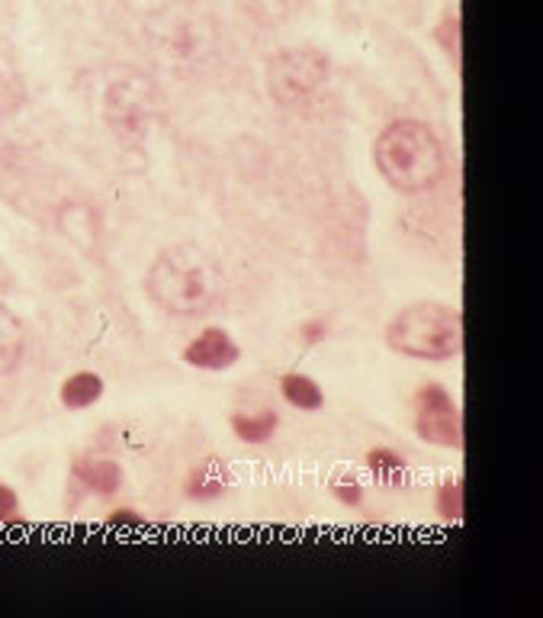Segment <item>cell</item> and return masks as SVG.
I'll return each instance as SVG.
<instances>
[{
  "mask_svg": "<svg viewBox=\"0 0 543 618\" xmlns=\"http://www.w3.org/2000/svg\"><path fill=\"white\" fill-rule=\"evenodd\" d=\"M374 165L393 190L428 194L447 174V145L421 120H393L376 136Z\"/></svg>",
  "mask_w": 543,
  "mask_h": 618,
  "instance_id": "obj_1",
  "label": "cell"
},
{
  "mask_svg": "<svg viewBox=\"0 0 543 618\" xmlns=\"http://www.w3.org/2000/svg\"><path fill=\"white\" fill-rule=\"evenodd\" d=\"M145 293L168 316H203L222 297V275L203 248L180 241L158 251L145 275Z\"/></svg>",
  "mask_w": 543,
  "mask_h": 618,
  "instance_id": "obj_2",
  "label": "cell"
},
{
  "mask_svg": "<svg viewBox=\"0 0 543 618\" xmlns=\"http://www.w3.org/2000/svg\"><path fill=\"white\" fill-rule=\"evenodd\" d=\"M383 339L389 351L411 361H457L463 354V312L438 300H418L386 322Z\"/></svg>",
  "mask_w": 543,
  "mask_h": 618,
  "instance_id": "obj_3",
  "label": "cell"
},
{
  "mask_svg": "<svg viewBox=\"0 0 543 618\" xmlns=\"http://www.w3.org/2000/svg\"><path fill=\"white\" fill-rule=\"evenodd\" d=\"M328 84V62L312 49H283L268 62V87L283 106H306L322 97Z\"/></svg>",
  "mask_w": 543,
  "mask_h": 618,
  "instance_id": "obj_4",
  "label": "cell"
},
{
  "mask_svg": "<svg viewBox=\"0 0 543 618\" xmlns=\"http://www.w3.org/2000/svg\"><path fill=\"white\" fill-rule=\"evenodd\" d=\"M415 432L435 447H463V412L441 383H425L415 393Z\"/></svg>",
  "mask_w": 543,
  "mask_h": 618,
  "instance_id": "obj_5",
  "label": "cell"
},
{
  "mask_svg": "<svg viewBox=\"0 0 543 618\" xmlns=\"http://www.w3.org/2000/svg\"><path fill=\"white\" fill-rule=\"evenodd\" d=\"M184 364L197 368V371H209V374H222L229 368H236L241 361V344L229 336V329L222 326H206L203 332L194 342L184 348Z\"/></svg>",
  "mask_w": 543,
  "mask_h": 618,
  "instance_id": "obj_6",
  "label": "cell"
},
{
  "mask_svg": "<svg viewBox=\"0 0 543 618\" xmlns=\"http://www.w3.org/2000/svg\"><path fill=\"white\" fill-rule=\"evenodd\" d=\"M71 474L94 496H116L123 490V464H116L113 457H77L71 464Z\"/></svg>",
  "mask_w": 543,
  "mask_h": 618,
  "instance_id": "obj_7",
  "label": "cell"
},
{
  "mask_svg": "<svg viewBox=\"0 0 543 618\" xmlns=\"http://www.w3.org/2000/svg\"><path fill=\"white\" fill-rule=\"evenodd\" d=\"M229 481H232V477H229V467H226L219 457H203V461H197V464L190 467L184 490H187V496L197 499V503H212V499H219V496L229 490Z\"/></svg>",
  "mask_w": 543,
  "mask_h": 618,
  "instance_id": "obj_8",
  "label": "cell"
},
{
  "mask_svg": "<svg viewBox=\"0 0 543 618\" xmlns=\"http://www.w3.org/2000/svg\"><path fill=\"white\" fill-rule=\"evenodd\" d=\"M23 348H27V329H23L20 316L7 303H0V378L13 374L20 368Z\"/></svg>",
  "mask_w": 543,
  "mask_h": 618,
  "instance_id": "obj_9",
  "label": "cell"
},
{
  "mask_svg": "<svg viewBox=\"0 0 543 618\" xmlns=\"http://www.w3.org/2000/svg\"><path fill=\"white\" fill-rule=\"evenodd\" d=\"M232 435L244 445H268L276 429H280V412L273 410H254V412H232L229 419Z\"/></svg>",
  "mask_w": 543,
  "mask_h": 618,
  "instance_id": "obj_10",
  "label": "cell"
},
{
  "mask_svg": "<svg viewBox=\"0 0 543 618\" xmlns=\"http://www.w3.org/2000/svg\"><path fill=\"white\" fill-rule=\"evenodd\" d=\"M103 390H106V383H103V378L97 371H77V374H71V378L62 383L59 400H62V406L71 412L91 410L94 403H101Z\"/></svg>",
  "mask_w": 543,
  "mask_h": 618,
  "instance_id": "obj_11",
  "label": "cell"
},
{
  "mask_svg": "<svg viewBox=\"0 0 543 618\" xmlns=\"http://www.w3.org/2000/svg\"><path fill=\"white\" fill-rule=\"evenodd\" d=\"M280 396L300 412H319L325 406V390L319 387V380L300 371H290L280 378Z\"/></svg>",
  "mask_w": 543,
  "mask_h": 618,
  "instance_id": "obj_12",
  "label": "cell"
},
{
  "mask_svg": "<svg viewBox=\"0 0 543 618\" xmlns=\"http://www.w3.org/2000/svg\"><path fill=\"white\" fill-rule=\"evenodd\" d=\"M367 467H370V474H374L379 483H399L408 464L406 457H403L399 451H393V447H374V451L367 454Z\"/></svg>",
  "mask_w": 543,
  "mask_h": 618,
  "instance_id": "obj_13",
  "label": "cell"
},
{
  "mask_svg": "<svg viewBox=\"0 0 543 618\" xmlns=\"http://www.w3.org/2000/svg\"><path fill=\"white\" fill-rule=\"evenodd\" d=\"M435 513L441 515L443 522H460L463 518V486L457 481L441 483L435 493Z\"/></svg>",
  "mask_w": 543,
  "mask_h": 618,
  "instance_id": "obj_14",
  "label": "cell"
},
{
  "mask_svg": "<svg viewBox=\"0 0 543 618\" xmlns=\"http://www.w3.org/2000/svg\"><path fill=\"white\" fill-rule=\"evenodd\" d=\"M438 42H441V49L453 59V65H460V17L457 13H450V17H443L441 27H438Z\"/></svg>",
  "mask_w": 543,
  "mask_h": 618,
  "instance_id": "obj_15",
  "label": "cell"
},
{
  "mask_svg": "<svg viewBox=\"0 0 543 618\" xmlns=\"http://www.w3.org/2000/svg\"><path fill=\"white\" fill-rule=\"evenodd\" d=\"M332 493H335V499L344 503V506H361V503H364V496H367V490H364V486H361L357 481L332 483Z\"/></svg>",
  "mask_w": 543,
  "mask_h": 618,
  "instance_id": "obj_16",
  "label": "cell"
},
{
  "mask_svg": "<svg viewBox=\"0 0 543 618\" xmlns=\"http://www.w3.org/2000/svg\"><path fill=\"white\" fill-rule=\"evenodd\" d=\"M20 515V499H17V490L0 483V525L13 522Z\"/></svg>",
  "mask_w": 543,
  "mask_h": 618,
  "instance_id": "obj_17",
  "label": "cell"
},
{
  "mask_svg": "<svg viewBox=\"0 0 543 618\" xmlns=\"http://www.w3.org/2000/svg\"><path fill=\"white\" fill-rule=\"evenodd\" d=\"M300 336H303V342L306 344H319L328 339V322L325 319H309L300 326Z\"/></svg>",
  "mask_w": 543,
  "mask_h": 618,
  "instance_id": "obj_18",
  "label": "cell"
},
{
  "mask_svg": "<svg viewBox=\"0 0 543 618\" xmlns=\"http://www.w3.org/2000/svg\"><path fill=\"white\" fill-rule=\"evenodd\" d=\"M109 525L113 528H138L142 525V513H136V509H113L109 513Z\"/></svg>",
  "mask_w": 543,
  "mask_h": 618,
  "instance_id": "obj_19",
  "label": "cell"
}]
</instances>
